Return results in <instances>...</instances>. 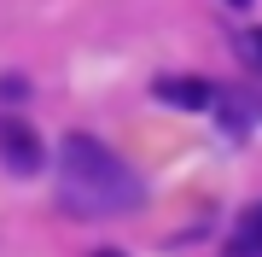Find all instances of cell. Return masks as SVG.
<instances>
[{"mask_svg": "<svg viewBox=\"0 0 262 257\" xmlns=\"http://www.w3.org/2000/svg\"><path fill=\"white\" fill-rule=\"evenodd\" d=\"M58 205L70 216H128L140 205V181L111 146H99L94 134H64L58 146Z\"/></svg>", "mask_w": 262, "mask_h": 257, "instance_id": "obj_1", "label": "cell"}, {"mask_svg": "<svg viewBox=\"0 0 262 257\" xmlns=\"http://www.w3.org/2000/svg\"><path fill=\"white\" fill-rule=\"evenodd\" d=\"M0 164H6L12 175H35L41 170V141H35L29 123H18V117H0Z\"/></svg>", "mask_w": 262, "mask_h": 257, "instance_id": "obj_2", "label": "cell"}, {"mask_svg": "<svg viewBox=\"0 0 262 257\" xmlns=\"http://www.w3.org/2000/svg\"><path fill=\"white\" fill-rule=\"evenodd\" d=\"M151 94H158V100H175V105H210L215 88H204V82H158Z\"/></svg>", "mask_w": 262, "mask_h": 257, "instance_id": "obj_3", "label": "cell"}, {"mask_svg": "<svg viewBox=\"0 0 262 257\" xmlns=\"http://www.w3.org/2000/svg\"><path fill=\"white\" fill-rule=\"evenodd\" d=\"M227 257H262V205L245 216V228H239V240H233V251Z\"/></svg>", "mask_w": 262, "mask_h": 257, "instance_id": "obj_4", "label": "cell"}, {"mask_svg": "<svg viewBox=\"0 0 262 257\" xmlns=\"http://www.w3.org/2000/svg\"><path fill=\"white\" fill-rule=\"evenodd\" d=\"M251 58H256V65H262V29H256V35H251Z\"/></svg>", "mask_w": 262, "mask_h": 257, "instance_id": "obj_5", "label": "cell"}, {"mask_svg": "<svg viewBox=\"0 0 262 257\" xmlns=\"http://www.w3.org/2000/svg\"><path fill=\"white\" fill-rule=\"evenodd\" d=\"M233 6H251V0H233Z\"/></svg>", "mask_w": 262, "mask_h": 257, "instance_id": "obj_6", "label": "cell"}]
</instances>
